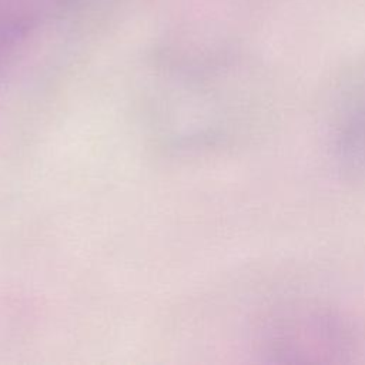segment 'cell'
I'll use <instances>...</instances> for the list:
<instances>
[{
    "mask_svg": "<svg viewBox=\"0 0 365 365\" xmlns=\"http://www.w3.org/2000/svg\"><path fill=\"white\" fill-rule=\"evenodd\" d=\"M259 352L271 362H335L354 354V334L332 312L289 308L271 314L258 329Z\"/></svg>",
    "mask_w": 365,
    "mask_h": 365,
    "instance_id": "cell-1",
    "label": "cell"
},
{
    "mask_svg": "<svg viewBox=\"0 0 365 365\" xmlns=\"http://www.w3.org/2000/svg\"><path fill=\"white\" fill-rule=\"evenodd\" d=\"M329 147L344 174L365 180V87L336 101L331 117Z\"/></svg>",
    "mask_w": 365,
    "mask_h": 365,
    "instance_id": "cell-2",
    "label": "cell"
}]
</instances>
